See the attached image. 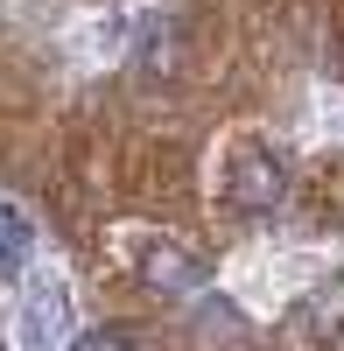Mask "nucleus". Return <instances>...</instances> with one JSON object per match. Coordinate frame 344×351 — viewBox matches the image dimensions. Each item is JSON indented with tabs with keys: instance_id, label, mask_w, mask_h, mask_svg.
<instances>
[{
	"instance_id": "nucleus-5",
	"label": "nucleus",
	"mask_w": 344,
	"mask_h": 351,
	"mask_svg": "<svg viewBox=\"0 0 344 351\" xmlns=\"http://www.w3.org/2000/svg\"><path fill=\"white\" fill-rule=\"evenodd\" d=\"M21 260H28V218L0 204V267H21Z\"/></svg>"
},
{
	"instance_id": "nucleus-4",
	"label": "nucleus",
	"mask_w": 344,
	"mask_h": 351,
	"mask_svg": "<svg viewBox=\"0 0 344 351\" xmlns=\"http://www.w3.org/2000/svg\"><path fill=\"white\" fill-rule=\"evenodd\" d=\"M295 337L317 344V351H344V274L317 281V288L302 295V309H295Z\"/></svg>"
},
{
	"instance_id": "nucleus-1",
	"label": "nucleus",
	"mask_w": 344,
	"mask_h": 351,
	"mask_svg": "<svg viewBox=\"0 0 344 351\" xmlns=\"http://www.w3.org/2000/svg\"><path fill=\"white\" fill-rule=\"evenodd\" d=\"M112 246H120L127 260V274L148 288V295H169V302H197L211 288V267H204V253H190L176 232H162V225H120L112 232Z\"/></svg>"
},
{
	"instance_id": "nucleus-2",
	"label": "nucleus",
	"mask_w": 344,
	"mask_h": 351,
	"mask_svg": "<svg viewBox=\"0 0 344 351\" xmlns=\"http://www.w3.org/2000/svg\"><path fill=\"white\" fill-rule=\"evenodd\" d=\"M225 204L239 218H274L288 204V162L274 148H260V141L232 148V162H225Z\"/></svg>"
},
{
	"instance_id": "nucleus-3",
	"label": "nucleus",
	"mask_w": 344,
	"mask_h": 351,
	"mask_svg": "<svg viewBox=\"0 0 344 351\" xmlns=\"http://www.w3.org/2000/svg\"><path fill=\"white\" fill-rule=\"evenodd\" d=\"M127 71L140 84H176L183 77V21L169 8L134 14V28H127Z\"/></svg>"
},
{
	"instance_id": "nucleus-6",
	"label": "nucleus",
	"mask_w": 344,
	"mask_h": 351,
	"mask_svg": "<svg viewBox=\"0 0 344 351\" xmlns=\"http://www.w3.org/2000/svg\"><path fill=\"white\" fill-rule=\"evenodd\" d=\"M71 351H134V337H127V330H112V324H99V330H84Z\"/></svg>"
}]
</instances>
